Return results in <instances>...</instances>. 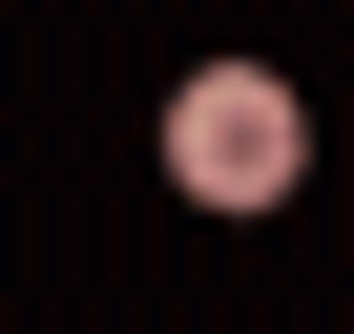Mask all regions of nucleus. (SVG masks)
I'll list each match as a JSON object with an SVG mask.
<instances>
[{"mask_svg": "<svg viewBox=\"0 0 354 334\" xmlns=\"http://www.w3.org/2000/svg\"><path fill=\"white\" fill-rule=\"evenodd\" d=\"M292 167H313V105L271 63H188L167 84V188L188 209H292Z\"/></svg>", "mask_w": 354, "mask_h": 334, "instance_id": "nucleus-1", "label": "nucleus"}]
</instances>
